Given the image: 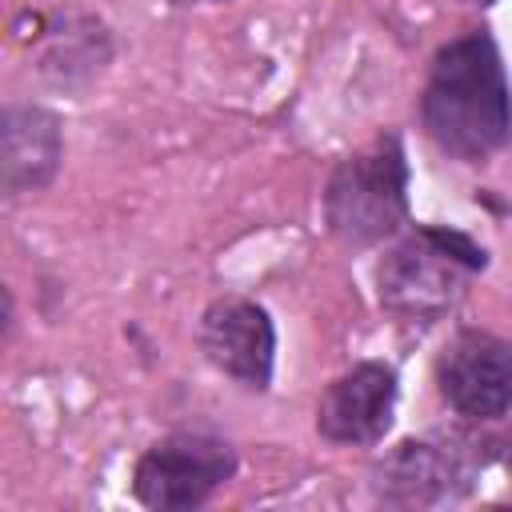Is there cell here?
I'll return each mask as SVG.
<instances>
[{
	"instance_id": "obj_1",
	"label": "cell",
	"mask_w": 512,
	"mask_h": 512,
	"mask_svg": "<svg viewBox=\"0 0 512 512\" xmlns=\"http://www.w3.org/2000/svg\"><path fill=\"white\" fill-rule=\"evenodd\" d=\"M420 116L428 136L460 156L476 160L496 152L512 132V96L496 44L484 32H468L440 48L432 60Z\"/></svg>"
},
{
	"instance_id": "obj_2",
	"label": "cell",
	"mask_w": 512,
	"mask_h": 512,
	"mask_svg": "<svg viewBox=\"0 0 512 512\" xmlns=\"http://www.w3.org/2000/svg\"><path fill=\"white\" fill-rule=\"evenodd\" d=\"M476 268H484V252L472 240L444 228H420L384 256L376 272L380 304L408 324H432L456 308Z\"/></svg>"
},
{
	"instance_id": "obj_3",
	"label": "cell",
	"mask_w": 512,
	"mask_h": 512,
	"mask_svg": "<svg viewBox=\"0 0 512 512\" xmlns=\"http://www.w3.org/2000/svg\"><path fill=\"white\" fill-rule=\"evenodd\" d=\"M408 168L396 136L368 144L364 152L348 156L328 188H324V216L328 228L344 244H376L404 224L408 212Z\"/></svg>"
},
{
	"instance_id": "obj_4",
	"label": "cell",
	"mask_w": 512,
	"mask_h": 512,
	"mask_svg": "<svg viewBox=\"0 0 512 512\" xmlns=\"http://www.w3.org/2000/svg\"><path fill=\"white\" fill-rule=\"evenodd\" d=\"M236 468V456L224 440L180 432L152 444L136 460V500L148 508H196L204 504Z\"/></svg>"
},
{
	"instance_id": "obj_5",
	"label": "cell",
	"mask_w": 512,
	"mask_h": 512,
	"mask_svg": "<svg viewBox=\"0 0 512 512\" xmlns=\"http://www.w3.org/2000/svg\"><path fill=\"white\" fill-rule=\"evenodd\" d=\"M440 396L468 420H492L512 408V344L492 332H460L436 368Z\"/></svg>"
},
{
	"instance_id": "obj_6",
	"label": "cell",
	"mask_w": 512,
	"mask_h": 512,
	"mask_svg": "<svg viewBox=\"0 0 512 512\" xmlns=\"http://www.w3.org/2000/svg\"><path fill=\"white\" fill-rule=\"evenodd\" d=\"M200 348L232 380H240L248 388H264L272 376L276 332L260 304L228 296V300L208 304V312L200 320Z\"/></svg>"
},
{
	"instance_id": "obj_7",
	"label": "cell",
	"mask_w": 512,
	"mask_h": 512,
	"mask_svg": "<svg viewBox=\"0 0 512 512\" xmlns=\"http://www.w3.org/2000/svg\"><path fill=\"white\" fill-rule=\"evenodd\" d=\"M396 404V376L384 364H356L320 396L316 428L336 444H372L384 436Z\"/></svg>"
},
{
	"instance_id": "obj_8",
	"label": "cell",
	"mask_w": 512,
	"mask_h": 512,
	"mask_svg": "<svg viewBox=\"0 0 512 512\" xmlns=\"http://www.w3.org/2000/svg\"><path fill=\"white\" fill-rule=\"evenodd\" d=\"M468 468L460 448L452 444H432V440H404L396 452L384 456L376 472V488L384 500L396 504H432L452 496L456 484H464Z\"/></svg>"
},
{
	"instance_id": "obj_9",
	"label": "cell",
	"mask_w": 512,
	"mask_h": 512,
	"mask_svg": "<svg viewBox=\"0 0 512 512\" xmlns=\"http://www.w3.org/2000/svg\"><path fill=\"white\" fill-rule=\"evenodd\" d=\"M60 160L56 120L40 108H12L4 120V184L16 196L20 188H40Z\"/></svg>"
},
{
	"instance_id": "obj_10",
	"label": "cell",
	"mask_w": 512,
	"mask_h": 512,
	"mask_svg": "<svg viewBox=\"0 0 512 512\" xmlns=\"http://www.w3.org/2000/svg\"><path fill=\"white\" fill-rule=\"evenodd\" d=\"M508 468H512V436H508Z\"/></svg>"
},
{
	"instance_id": "obj_11",
	"label": "cell",
	"mask_w": 512,
	"mask_h": 512,
	"mask_svg": "<svg viewBox=\"0 0 512 512\" xmlns=\"http://www.w3.org/2000/svg\"><path fill=\"white\" fill-rule=\"evenodd\" d=\"M464 4H492V0H464Z\"/></svg>"
},
{
	"instance_id": "obj_12",
	"label": "cell",
	"mask_w": 512,
	"mask_h": 512,
	"mask_svg": "<svg viewBox=\"0 0 512 512\" xmlns=\"http://www.w3.org/2000/svg\"><path fill=\"white\" fill-rule=\"evenodd\" d=\"M184 4H192V0H184Z\"/></svg>"
}]
</instances>
